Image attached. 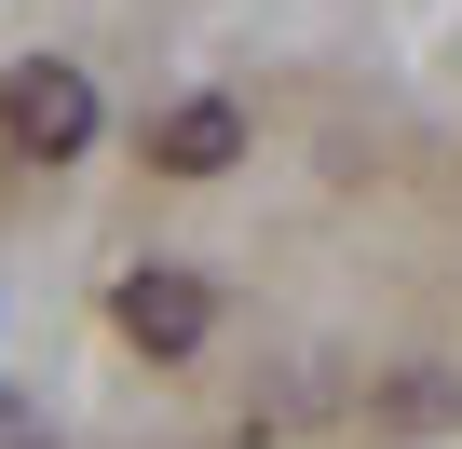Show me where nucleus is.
Wrapping results in <instances>:
<instances>
[{"mask_svg": "<svg viewBox=\"0 0 462 449\" xmlns=\"http://www.w3.org/2000/svg\"><path fill=\"white\" fill-rule=\"evenodd\" d=\"M109 313H123V341H136V354H190L217 300H204L190 273H123V300H109Z\"/></svg>", "mask_w": 462, "mask_h": 449, "instance_id": "f03ea898", "label": "nucleus"}, {"mask_svg": "<svg viewBox=\"0 0 462 449\" xmlns=\"http://www.w3.org/2000/svg\"><path fill=\"white\" fill-rule=\"evenodd\" d=\"M0 136L42 150V164H69V150L96 136V82H82V69H55V55H28L14 82H0Z\"/></svg>", "mask_w": 462, "mask_h": 449, "instance_id": "f257e3e1", "label": "nucleus"}, {"mask_svg": "<svg viewBox=\"0 0 462 449\" xmlns=\"http://www.w3.org/2000/svg\"><path fill=\"white\" fill-rule=\"evenodd\" d=\"M231 150H245V109H231V96H190V109L150 123V164H163V177H217Z\"/></svg>", "mask_w": 462, "mask_h": 449, "instance_id": "7ed1b4c3", "label": "nucleus"}]
</instances>
